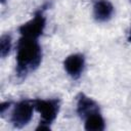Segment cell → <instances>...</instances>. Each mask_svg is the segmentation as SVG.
<instances>
[{
	"mask_svg": "<svg viewBox=\"0 0 131 131\" xmlns=\"http://www.w3.org/2000/svg\"><path fill=\"white\" fill-rule=\"evenodd\" d=\"M128 42H131V30H130L129 35H128Z\"/></svg>",
	"mask_w": 131,
	"mask_h": 131,
	"instance_id": "obj_11",
	"label": "cell"
},
{
	"mask_svg": "<svg viewBox=\"0 0 131 131\" xmlns=\"http://www.w3.org/2000/svg\"><path fill=\"white\" fill-rule=\"evenodd\" d=\"M33 100H21L15 104L11 113V123L15 128H21L26 126L33 117L34 112Z\"/></svg>",
	"mask_w": 131,
	"mask_h": 131,
	"instance_id": "obj_4",
	"label": "cell"
},
{
	"mask_svg": "<svg viewBox=\"0 0 131 131\" xmlns=\"http://www.w3.org/2000/svg\"><path fill=\"white\" fill-rule=\"evenodd\" d=\"M129 1H130V2H131V0H129Z\"/></svg>",
	"mask_w": 131,
	"mask_h": 131,
	"instance_id": "obj_13",
	"label": "cell"
},
{
	"mask_svg": "<svg viewBox=\"0 0 131 131\" xmlns=\"http://www.w3.org/2000/svg\"><path fill=\"white\" fill-rule=\"evenodd\" d=\"M84 128L87 131H102L105 128V122L99 112H95L87 116L85 119Z\"/></svg>",
	"mask_w": 131,
	"mask_h": 131,
	"instance_id": "obj_8",
	"label": "cell"
},
{
	"mask_svg": "<svg viewBox=\"0 0 131 131\" xmlns=\"http://www.w3.org/2000/svg\"><path fill=\"white\" fill-rule=\"evenodd\" d=\"M44 9H39L35 12L33 18L23 24L18 28V32L23 37L38 39L44 32L46 26V18L44 16Z\"/></svg>",
	"mask_w": 131,
	"mask_h": 131,
	"instance_id": "obj_3",
	"label": "cell"
},
{
	"mask_svg": "<svg viewBox=\"0 0 131 131\" xmlns=\"http://www.w3.org/2000/svg\"><path fill=\"white\" fill-rule=\"evenodd\" d=\"M77 98V113L82 119H85L92 113L99 112L98 104L84 93H80Z\"/></svg>",
	"mask_w": 131,
	"mask_h": 131,
	"instance_id": "obj_7",
	"label": "cell"
},
{
	"mask_svg": "<svg viewBox=\"0 0 131 131\" xmlns=\"http://www.w3.org/2000/svg\"><path fill=\"white\" fill-rule=\"evenodd\" d=\"M35 111L41 115V123L51 125L56 119L60 107V100L58 98L51 99H33Z\"/></svg>",
	"mask_w": 131,
	"mask_h": 131,
	"instance_id": "obj_2",
	"label": "cell"
},
{
	"mask_svg": "<svg viewBox=\"0 0 131 131\" xmlns=\"http://www.w3.org/2000/svg\"><path fill=\"white\" fill-rule=\"evenodd\" d=\"M11 104V102H2L1 105H0V112H1V115H4L5 111L9 108V105Z\"/></svg>",
	"mask_w": 131,
	"mask_h": 131,
	"instance_id": "obj_10",
	"label": "cell"
},
{
	"mask_svg": "<svg viewBox=\"0 0 131 131\" xmlns=\"http://www.w3.org/2000/svg\"><path fill=\"white\" fill-rule=\"evenodd\" d=\"M114 14V6L108 0H95L93 3V16L99 23L111 19Z\"/></svg>",
	"mask_w": 131,
	"mask_h": 131,
	"instance_id": "obj_6",
	"label": "cell"
},
{
	"mask_svg": "<svg viewBox=\"0 0 131 131\" xmlns=\"http://www.w3.org/2000/svg\"><path fill=\"white\" fill-rule=\"evenodd\" d=\"M5 1H6V0H1V3H4Z\"/></svg>",
	"mask_w": 131,
	"mask_h": 131,
	"instance_id": "obj_12",
	"label": "cell"
},
{
	"mask_svg": "<svg viewBox=\"0 0 131 131\" xmlns=\"http://www.w3.org/2000/svg\"><path fill=\"white\" fill-rule=\"evenodd\" d=\"M42 61V49L38 39L20 37L16 45V76L26 78L34 72Z\"/></svg>",
	"mask_w": 131,
	"mask_h": 131,
	"instance_id": "obj_1",
	"label": "cell"
},
{
	"mask_svg": "<svg viewBox=\"0 0 131 131\" xmlns=\"http://www.w3.org/2000/svg\"><path fill=\"white\" fill-rule=\"evenodd\" d=\"M85 67V57L83 54L75 53L69 55L63 61V68L68 75L73 79H79Z\"/></svg>",
	"mask_w": 131,
	"mask_h": 131,
	"instance_id": "obj_5",
	"label": "cell"
},
{
	"mask_svg": "<svg viewBox=\"0 0 131 131\" xmlns=\"http://www.w3.org/2000/svg\"><path fill=\"white\" fill-rule=\"evenodd\" d=\"M11 36L9 34H4L0 38V56L2 58L9 54L11 49Z\"/></svg>",
	"mask_w": 131,
	"mask_h": 131,
	"instance_id": "obj_9",
	"label": "cell"
}]
</instances>
